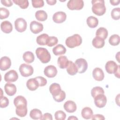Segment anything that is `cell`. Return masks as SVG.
Returning a JSON list of instances; mask_svg holds the SVG:
<instances>
[{
    "mask_svg": "<svg viewBox=\"0 0 120 120\" xmlns=\"http://www.w3.org/2000/svg\"><path fill=\"white\" fill-rule=\"evenodd\" d=\"M111 16L115 20H118L120 18V8H113L111 11Z\"/></svg>",
    "mask_w": 120,
    "mask_h": 120,
    "instance_id": "cell-37",
    "label": "cell"
},
{
    "mask_svg": "<svg viewBox=\"0 0 120 120\" xmlns=\"http://www.w3.org/2000/svg\"><path fill=\"white\" fill-rule=\"evenodd\" d=\"M61 90L60 86L58 83H53L50 86L49 91L53 97L59 95Z\"/></svg>",
    "mask_w": 120,
    "mask_h": 120,
    "instance_id": "cell-18",
    "label": "cell"
},
{
    "mask_svg": "<svg viewBox=\"0 0 120 120\" xmlns=\"http://www.w3.org/2000/svg\"><path fill=\"white\" fill-rule=\"evenodd\" d=\"M36 54L38 58L43 63L49 62L51 58L50 52L45 48L38 47L36 50Z\"/></svg>",
    "mask_w": 120,
    "mask_h": 120,
    "instance_id": "cell-2",
    "label": "cell"
},
{
    "mask_svg": "<svg viewBox=\"0 0 120 120\" xmlns=\"http://www.w3.org/2000/svg\"><path fill=\"white\" fill-rule=\"evenodd\" d=\"M75 63L77 68L78 72L80 74L84 73L88 68V63L84 59H78L75 60Z\"/></svg>",
    "mask_w": 120,
    "mask_h": 120,
    "instance_id": "cell-7",
    "label": "cell"
},
{
    "mask_svg": "<svg viewBox=\"0 0 120 120\" xmlns=\"http://www.w3.org/2000/svg\"><path fill=\"white\" fill-rule=\"evenodd\" d=\"M54 116L56 120H64L66 118V114L63 111L59 110L55 112Z\"/></svg>",
    "mask_w": 120,
    "mask_h": 120,
    "instance_id": "cell-38",
    "label": "cell"
},
{
    "mask_svg": "<svg viewBox=\"0 0 120 120\" xmlns=\"http://www.w3.org/2000/svg\"><path fill=\"white\" fill-rule=\"evenodd\" d=\"M120 41V36L117 34L112 35L109 39V44L113 46H116L119 44Z\"/></svg>",
    "mask_w": 120,
    "mask_h": 120,
    "instance_id": "cell-33",
    "label": "cell"
},
{
    "mask_svg": "<svg viewBox=\"0 0 120 120\" xmlns=\"http://www.w3.org/2000/svg\"><path fill=\"white\" fill-rule=\"evenodd\" d=\"M9 105L8 99L5 96L0 97V107L1 108H5L7 107Z\"/></svg>",
    "mask_w": 120,
    "mask_h": 120,
    "instance_id": "cell-42",
    "label": "cell"
},
{
    "mask_svg": "<svg viewBox=\"0 0 120 120\" xmlns=\"http://www.w3.org/2000/svg\"><path fill=\"white\" fill-rule=\"evenodd\" d=\"M0 28L1 30L5 33H9L13 30L12 23L8 21H4L1 23Z\"/></svg>",
    "mask_w": 120,
    "mask_h": 120,
    "instance_id": "cell-20",
    "label": "cell"
},
{
    "mask_svg": "<svg viewBox=\"0 0 120 120\" xmlns=\"http://www.w3.org/2000/svg\"><path fill=\"white\" fill-rule=\"evenodd\" d=\"M58 42V39L57 38L54 36L49 37L47 40L46 45L49 47H52L57 44Z\"/></svg>",
    "mask_w": 120,
    "mask_h": 120,
    "instance_id": "cell-36",
    "label": "cell"
},
{
    "mask_svg": "<svg viewBox=\"0 0 120 120\" xmlns=\"http://www.w3.org/2000/svg\"><path fill=\"white\" fill-rule=\"evenodd\" d=\"M4 90L6 94L9 96H14L16 92V87L14 84L7 83L4 86Z\"/></svg>",
    "mask_w": 120,
    "mask_h": 120,
    "instance_id": "cell-17",
    "label": "cell"
},
{
    "mask_svg": "<svg viewBox=\"0 0 120 120\" xmlns=\"http://www.w3.org/2000/svg\"><path fill=\"white\" fill-rule=\"evenodd\" d=\"M31 2L34 8H40L44 5V2L43 0H32Z\"/></svg>",
    "mask_w": 120,
    "mask_h": 120,
    "instance_id": "cell-41",
    "label": "cell"
},
{
    "mask_svg": "<svg viewBox=\"0 0 120 120\" xmlns=\"http://www.w3.org/2000/svg\"><path fill=\"white\" fill-rule=\"evenodd\" d=\"M119 65H118L116 62L112 60H109L107 61L105 65V68L106 71L110 74H114L118 69Z\"/></svg>",
    "mask_w": 120,
    "mask_h": 120,
    "instance_id": "cell-11",
    "label": "cell"
},
{
    "mask_svg": "<svg viewBox=\"0 0 120 120\" xmlns=\"http://www.w3.org/2000/svg\"><path fill=\"white\" fill-rule=\"evenodd\" d=\"M15 27L17 31L24 32L27 28V22L23 18H18L15 21Z\"/></svg>",
    "mask_w": 120,
    "mask_h": 120,
    "instance_id": "cell-6",
    "label": "cell"
},
{
    "mask_svg": "<svg viewBox=\"0 0 120 120\" xmlns=\"http://www.w3.org/2000/svg\"><path fill=\"white\" fill-rule=\"evenodd\" d=\"M92 75L94 79L98 81H102L105 77L103 70L99 68H95L92 71Z\"/></svg>",
    "mask_w": 120,
    "mask_h": 120,
    "instance_id": "cell-16",
    "label": "cell"
},
{
    "mask_svg": "<svg viewBox=\"0 0 120 120\" xmlns=\"http://www.w3.org/2000/svg\"><path fill=\"white\" fill-rule=\"evenodd\" d=\"M93 112L92 109L89 107H85L81 112V115L83 118L86 120H89L91 118Z\"/></svg>",
    "mask_w": 120,
    "mask_h": 120,
    "instance_id": "cell-25",
    "label": "cell"
},
{
    "mask_svg": "<svg viewBox=\"0 0 120 120\" xmlns=\"http://www.w3.org/2000/svg\"><path fill=\"white\" fill-rule=\"evenodd\" d=\"M57 63L60 68L64 69L67 68L69 63V60L66 56H61L58 58Z\"/></svg>",
    "mask_w": 120,
    "mask_h": 120,
    "instance_id": "cell-21",
    "label": "cell"
},
{
    "mask_svg": "<svg viewBox=\"0 0 120 120\" xmlns=\"http://www.w3.org/2000/svg\"><path fill=\"white\" fill-rule=\"evenodd\" d=\"M48 35L47 34L43 33L37 37L36 39L37 43L38 45H46V42Z\"/></svg>",
    "mask_w": 120,
    "mask_h": 120,
    "instance_id": "cell-30",
    "label": "cell"
},
{
    "mask_svg": "<svg viewBox=\"0 0 120 120\" xmlns=\"http://www.w3.org/2000/svg\"><path fill=\"white\" fill-rule=\"evenodd\" d=\"M19 71L21 75L23 77H28L31 75L34 72L33 67L26 63L22 64L19 67Z\"/></svg>",
    "mask_w": 120,
    "mask_h": 120,
    "instance_id": "cell-4",
    "label": "cell"
},
{
    "mask_svg": "<svg viewBox=\"0 0 120 120\" xmlns=\"http://www.w3.org/2000/svg\"><path fill=\"white\" fill-rule=\"evenodd\" d=\"M67 18L66 14L62 11H59L55 13L52 16V20L57 23H61L64 22Z\"/></svg>",
    "mask_w": 120,
    "mask_h": 120,
    "instance_id": "cell-13",
    "label": "cell"
},
{
    "mask_svg": "<svg viewBox=\"0 0 120 120\" xmlns=\"http://www.w3.org/2000/svg\"><path fill=\"white\" fill-rule=\"evenodd\" d=\"M104 92H105L104 89L102 87L99 86L93 87L91 90V94L93 98H94L98 95L104 94Z\"/></svg>",
    "mask_w": 120,
    "mask_h": 120,
    "instance_id": "cell-34",
    "label": "cell"
},
{
    "mask_svg": "<svg viewBox=\"0 0 120 120\" xmlns=\"http://www.w3.org/2000/svg\"><path fill=\"white\" fill-rule=\"evenodd\" d=\"M92 11L97 15L101 16L105 14L106 8L104 0H92Z\"/></svg>",
    "mask_w": 120,
    "mask_h": 120,
    "instance_id": "cell-1",
    "label": "cell"
},
{
    "mask_svg": "<svg viewBox=\"0 0 120 120\" xmlns=\"http://www.w3.org/2000/svg\"><path fill=\"white\" fill-rule=\"evenodd\" d=\"M23 59L24 61L27 63H30L34 61L35 57L33 52L30 51L25 52L23 54Z\"/></svg>",
    "mask_w": 120,
    "mask_h": 120,
    "instance_id": "cell-29",
    "label": "cell"
},
{
    "mask_svg": "<svg viewBox=\"0 0 120 120\" xmlns=\"http://www.w3.org/2000/svg\"><path fill=\"white\" fill-rule=\"evenodd\" d=\"M92 44L93 46L97 48H101L105 45V42L103 38L96 36L92 40Z\"/></svg>",
    "mask_w": 120,
    "mask_h": 120,
    "instance_id": "cell-23",
    "label": "cell"
},
{
    "mask_svg": "<svg viewBox=\"0 0 120 120\" xmlns=\"http://www.w3.org/2000/svg\"><path fill=\"white\" fill-rule=\"evenodd\" d=\"M92 120H104L105 119V118L104 116L100 114H96L92 115L91 117Z\"/></svg>",
    "mask_w": 120,
    "mask_h": 120,
    "instance_id": "cell-45",
    "label": "cell"
},
{
    "mask_svg": "<svg viewBox=\"0 0 120 120\" xmlns=\"http://www.w3.org/2000/svg\"><path fill=\"white\" fill-rule=\"evenodd\" d=\"M11 65V61L7 56H3L0 60V69L2 71H5L9 69Z\"/></svg>",
    "mask_w": 120,
    "mask_h": 120,
    "instance_id": "cell-14",
    "label": "cell"
},
{
    "mask_svg": "<svg viewBox=\"0 0 120 120\" xmlns=\"http://www.w3.org/2000/svg\"><path fill=\"white\" fill-rule=\"evenodd\" d=\"M64 109L69 113L74 112L77 109L76 104L72 100H68L66 101L63 105Z\"/></svg>",
    "mask_w": 120,
    "mask_h": 120,
    "instance_id": "cell-15",
    "label": "cell"
},
{
    "mask_svg": "<svg viewBox=\"0 0 120 120\" xmlns=\"http://www.w3.org/2000/svg\"><path fill=\"white\" fill-rule=\"evenodd\" d=\"M44 73L47 77L52 78L55 77L57 74V69L54 66L49 65L45 68Z\"/></svg>",
    "mask_w": 120,
    "mask_h": 120,
    "instance_id": "cell-12",
    "label": "cell"
},
{
    "mask_svg": "<svg viewBox=\"0 0 120 120\" xmlns=\"http://www.w3.org/2000/svg\"><path fill=\"white\" fill-rule=\"evenodd\" d=\"M35 78L38 82L39 85L40 87L45 86L47 84L46 79L42 76H37L35 77Z\"/></svg>",
    "mask_w": 120,
    "mask_h": 120,
    "instance_id": "cell-43",
    "label": "cell"
},
{
    "mask_svg": "<svg viewBox=\"0 0 120 120\" xmlns=\"http://www.w3.org/2000/svg\"><path fill=\"white\" fill-rule=\"evenodd\" d=\"M120 65H119L118 70H117V71L114 73L115 76L116 77H118V78H119V77H119V75H120Z\"/></svg>",
    "mask_w": 120,
    "mask_h": 120,
    "instance_id": "cell-49",
    "label": "cell"
},
{
    "mask_svg": "<svg viewBox=\"0 0 120 120\" xmlns=\"http://www.w3.org/2000/svg\"><path fill=\"white\" fill-rule=\"evenodd\" d=\"M110 2L111 4L113 6H116L118 5L120 3V0H110Z\"/></svg>",
    "mask_w": 120,
    "mask_h": 120,
    "instance_id": "cell-47",
    "label": "cell"
},
{
    "mask_svg": "<svg viewBox=\"0 0 120 120\" xmlns=\"http://www.w3.org/2000/svg\"><path fill=\"white\" fill-rule=\"evenodd\" d=\"M53 99L57 102H62L66 98V93L65 91H64L63 90H61L59 95L56 97H53Z\"/></svg>",
    "mask_w": 120,
    "mask_h": 120,
    "instance_id": "cell-40",
    "label": "cell"
},
{
    "mask_svg": "<svg viewBox=\"0 0 120 120\" xmlns=\"http://www.w3.org/2000/svg\"><path fill=\"white\" fill-rule=\"evenodd\" d=\"M12 1L18 5L22 9L27 8L29 6V1L28 0H13Z\"/></svg>",
    "mask_w": 120,
    "mask_h": 120,
    "instance_id": "cell-35",
    "label": "cell"
},
{
    "mask_svg": "<svg viewBox=\"0 0 120 120\" xmlns=\"http://www.w3.org/2000/svg\"><path fill=\"white\" fill-rule=\"evenodd\" d=\"M66 52V49L62 45L59 44L52 49V52L56 56L64 54Z\"/></svg>",
    "mask_w": 120,
    "mask_h": 120,
    "instance_id": "cell-24",
    "label": "cell"
},
{
    "mask_svg": "<svg viewBox=\"0 0 120 120\" xmlns=\"http://www.w3.org/2000/svg\"><path fill=\"white\" fill-rule=\"evenodd\" d=\"M84 6L82 0H69L67 3V7L70 10H81Z\"/></svg>",
    "mask_w": 120,
    "mask_h": 120,
    "instance_id": "cell-5",
    "label": "cell"
},
{
    "mask_svg": "<svg viewBox=\"0 0 120 120\" xmlns=\"http://www.w3.org/2000/svg\"><path fill=\"white\" fill-rule=\"evenodd\" d=\"M30 116L31 119L34 120H41L43 115L40 110L35 108L30 111Z\"/></svg>",
    "mask_w": 120,
    "mask_h": 120,
    "instance_id": "cell-26",
    "label": "cell"
},
{
    "mask_svg": "<svg viewBox=\"0 0 120 120\" xmlns=\"http://www.w3.org/2000/svg\"><path fill=\"white\" fill-rule=\"evenodd\" d=\"M4 80L8 82H15L18 78V75L15 70H10L7 72L4 75Z\"/></svg>",
    "mask_w": 120,
    "mask_h": 120,
    "instance_id": "cell-8",
    "label": "cell"
},
{
    "mask_svg": "<svg viewBox=\"0 0 120 120\" xmlns=\"http://www.w3.org/2000/svg\"><path fill=\"white\" fill-rule=\"evenodd\" d=\"M26 86L28 89L31 91L36 90L39 86L38 82L35 78L29 79L26 82Z\"/></svg>",
    "mask_w": 120,
    "mask_h": 120,
    "instance_id": "cell-19",
    "label": "cell"
},
{
    "mask_svg": "<svg viewBox=\"0 0 120 120\" xmlns=\"http://www.w3.org/2000/svg\"><path fill=\"white\" fill-rule=\"evenodd\" d=\"M66 68L67 73L71 75H74L78 72V69L76 65L72 61L69 60L68 65Z\"/></svg>",
    "mask_w": 120,
    "mask_h": 120,
    "instance_id": "cell-22",
    "label": "cell"
},
{
    "mask_svg": "<svg viewBox=\"0 0 120 120\" xmlns=\"http://www.w3.org/2000/svg\"><path fill=\"white\" fill-rule=\"evenodd\" d=\"M30 31L34 34H38L41 32L44 28L43 25L37 21H32L30 25Z\"/></svg>",
    "mask_w": 120,
    "mask_h": 120,
    "instance_id": "cell-10",
    "label": "cell"
},
{
    "mask_svg": "<svg viewBox=\"0 0 120 120\" xmlns=\"http://www.w3.org/2000/svg\"><path fill=\"white\" fill-rule=\"evenodd\" d=\"M41 120H52V117L51 113H45L43 115L41 119Z\"/></svg>",
    "mask_w": 120,
    "mask_h": 120,
    "instance_id": "cell-46",
    "label": "cell"
},
{
    "mask_svg": "<svg viewBox=\"0 0 120 120\" xmlns=\"http://www.w3.org/2000/svg\"><path fill=\"white\" fill-rule=\"evenodd\" d=\"M1 3H2V5H3L5 6L6 7H10L13 5V1L10 0H1Z\"/></svg>",
    "mask_w": 120,
    "mask_h": 120,
    "instance_id": "cell-44",
    "label": "cell"
},
{
    "mask_svg": "<svg viewBox=\"0 0 120 120\" xmlns=\"http://www.w3.org/2000/svg\"><path fill=\"white\" fill-rule=\"evenodd\" d=\"M46 2L48 3V4H49V5H54L55 4L57 1L56 0H47Z\"/></svg>",
    "mask_w": 120,
    "mask_h": 120,
    "instance_id": "cell-48",
    "label": "cell"
},
{
    "mask_svg": "<svg viewBox=\"0 0 120 120\" xmlns=\"http://www.w3.org/2000/svg\"><path fill=\"white\" fill-rule=\"evenodd\" d=\"M86 22L89 27L91 28H94L98 25V20L96 17L90 16L87 18Z\"/></svg>",
    "mask_w": 120,
    "mask_h": 120,
    "instance_id": "cell-27",
    "label": "cell"
},
{
    "mask_svg": "<svg viewBox=\"0 0 120 120\" xmlns=\"http://www.w3.org/2000/svg\"><path fill=\"white\" fill-rule=\"evenodd\" d=\"M68 120H78L77 118H76V117L74 116H70L68 118Z\"/></svg>",
    "mask_w": 120,
    "mask_h": 120,
    "instance_id": "cell-50",
    "label": "cell"
},
{
    "mask_svg": "<svg viewBox=\"0 0 120 120\" xmlns=\"http://www.w3.org/2000/svg\"><path fill=\"white\" fill-rule=\"evenodd\" d=\"M35 17L39 21H45L47 18V14L45 11L39 10L35 13Z\"/></svg>",
    "mask_w": 120,
    "mask_h": 120,
    "instance_id": "cell-32",
    "label": "cell"
},
{
    "mask_svg": "<svg viewBox=\"0 0 120 120\" xmlns=\"http://www.w3.org/2000/svg\"><path fill=\"white\" fill-rule=\"evenodd\" d=\"M94 98V103L97 107L98 108H103L105 106L107 102V98L104 94L98 95Z\"/></svg>",
    "mask_w": 120,
    "mask_h": 120,
    "instance_id": "cell-9",
    "label": "cell"
},
{
    "mask_svg": "<svg viewBox=\"0 0 120 120\" xmlns=\"http://www.w3.org/2000/svg\"><path fill=\"white\" fill-rule=\"evenodd\" d=\"M96 35L103 39H105L108 36V31L107 29L104 27H100L97 30Z\"/></svg>",
    "mask_w": 120,
    "mask_h": 120,
    "instance_id": "cell-31",
    "label": "cell"
},
{
    "mask_svg": "<svg viewBox=\"0 0 120 120\" xmlns=\"http://www.w3.org/2000/svg\"><path fill=\"white\" fill-rule=\"evenodd\" d=\"M82 43V37L77 34H75L67 38L65 41L66 45L70 48L78 46Z\"/></svg>",
    "mask_w": 120,
    "mask_h": 120,
    "instance_id": "cell-3",
    "label": "cell"
},
{
    "mask_svg": "<svg viewBox=\"0 0 120 120\" xmlns=\"http://www.w3.org/2000/svg\"><path fill=\"white\" fill-rule=\"evenodd\" d=\"M9 10L4 8H0V18L1 20L6 19L9 16Z\"/></svg>",
    "mask_w": 120,
    "mask_h": 120,
    "instance_id": "cell-39",
    "label": "cell"
},
{
    "mask_svg": "<svg viewBox=\"0 0 120 120\" xmlns=\"http://www.w3.org/2000/svg\"><path fill=\"white\" fill-rule=\"evenodd\" d=\"M14 104L15 107L19 105H27V101L26 98L22 96H18L14 100Z\"/></svg>",
    "mask_w": 120,
    "mask_h": 120,
    "instance_id": "cell-28",
    "label": "cell"
}]
</instances>
